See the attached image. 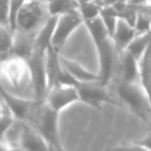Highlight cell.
<instances>
[{"label": "cell", "instance_id": "1", "mask_svg": "<svg viewBox=\"0 0 151 151\" xmlns=\"http://www.w3.org/2000/svg\"><path fill=\"white\" fill-rule=\"evenodd\" d=\"M86 25L97 51L99 60V82L101 85L107 86L113 75L114 65L116 59V47L112 40V36L107 31L103 23L101 16L96 19L85 21Z\"/></svg>", "mask_w": 151, "mask_h": 151}, {"label": "cell", "instance_id": "2", "mask_svg": "<svg viewBox=\"0 0 151 151\" xmlns=\"http://www.w3.org/2000/svg\"><path fill=\"white\" fill-rule=\"evenodd\" d=\"M59 112L55 111L46 101H37L27 122L31 124L48 143L50 150H61L58 136Z\"/></svg>", "mask_w": 151, "mask_h": 151}, {"label": "cell", "instance_id": "3", "mask_svg": "<svg viewBox=\"0 0 151 151\" xmlns=\"http://www.w3.org/2000/svg\"><path fill=\"white\" fill-rule=\"evenodd\" d=\"M120 101L145 123L151 121V103L140 82L128 83L121 81L117 88Z\"/></svg>", "mask_w": 151, "mask_h": 151}, {"label": "cell", "instance_id": "4", "mask_svg": "<svg viewBox=\"0 0 151 151\" xmlns=\"http://www.w3.org/2000/svg\"><path fill=\"white\" fill-rule=\"evenodd\" d=\"M50 17L46 0H27L18 16L16 30L36 34Z\"/></svg>", "mask_w": 151, "mask_h": 151}, {"label": "cell", "instance_id": "5", "mask_svg": "<svg viewBox=\"0 0 151 151\" xmlns=\"http://www.w3.org/2000/svg\"><path fill=\"white\" fill-rule=\"evenodd\" d=\"M46 53L42 51L33 50L29 57L25 59L26 65L29 70L31 86L33 88L34 99L44 101L48 92L46 71Z\"/></svg>", "mask_w": 151, "mask_h": 151}, {"label": "cell", "instance_id": "6", "mask_svg": "<svg viewBox=\"0 0 151 151\" xmlns=\"http://www.w3.org/2000/svg\"><path fill=\"white\" fill-rule=\"evenodd\" d=\"M78 93L80 101L95 108L97 110L103 109V104H111V105L122 107L121 103H118L113 99L107 89V86L101 85L99 81L88 83H81L78 87Z\"/></svg>", "mask_w": 151, "mask_h": 151}, {"label": "cell", "instance_id": "7", "mask_svg": "<svg viewBox=\"0 0 151 151\" xmlns=\"http://www.w3.org/2000/svg\"><path fill=\"white\" fill-rule=\"evenodd\" d=\"M82 24H84V20L82 19L79 12L67 13L58 16L52 36L53 48L61 51L71 33L78 29Z\"/></svg>", "mask_w": 151, "mask_h": 151}, {"label": "cell", "instance_id": "8", "mask_svg": "<svg viewBox=\"0 0 151 151\" xmlns=\"http://www.w3.org/2000/svg\"><path fill=\"white\" fill-rule=\"evenodd\" d=\"M45 101L52 109L60 113L65 108L80 101L78 89L73 86L55 85L48 90Z\"/></svg>", "mask_w": 151, "mask_h": 151}, {"label": "cell", "instance_id": "9", "mask_svg": "<svg viewBox=\"0 0 151 151\" xmlns=\"http://www.w3.org/2000/svg\"><path fill=\"white\" fill-rule=\"evenodd\" d=\"M19 149L24 150H50L48 143L42 134L27 121L24 120L21 136L19 140Z\"/></svg>", "mask_w": 151, "mask_h": 151}, {"label": "cell", "instance_id": "10", "mask_svg": "<svg viewBox=\"0 0 151 151\" xmlns=\"http://www.w3.org/2000/svg\"><path fill=\"white\" fill-rule=\"evenodd\" d=\"M136 35L137 32L134 26L129 25L126 21L119 18L115 32L112 36V40H113L117 52L125 51L127 46L130 44V42L136 37Z\"/></svg>", "mask_w": 151, "mask_h": 151}, {"label": "cell", "instance_id": "11", "mask_svg": "<svg viewBox=\"0 0 151 151\" xmlns=\"http://www.w3.org/2000/svg\"><path fill=\"white\" fill-rule=\"evenodd\" d=\"M61 68H62V63H61L60 51L56 50L51 46L46 53V71L48 90L51 87L56 85L57 77H58Z\"/></svg>", "mask_w": 151, "mask_h": 151}, {"label": "cell", "instance_id": "12", "mask_svg": "<svg viewBox=\"0 0 151 151\" xmlns=\"http://www.w3.org/2000/svg\"><path fill=\"white\" fill-rule=\"evenodd\" d=\"M121 81L123 82H140L139 60H137L127 51H123V57L121 61Z\"/></svg>", "mask_w": 151, "mask_h": 151}, {"label": "cell", "instance_id": "13", "mask_svg": "<svg viewBox=\"0 0 151 151\" xmlns=\"http://www.w3.org/2000/svg\"><path fill=\"white\" fill-rule=\"evenodd\" d=\"M139 68H140V83L151 103V42L143 56L139 60Z\"/></svg>", "mask_w": 151, "mask_h": 151}, {"label": "cell", "instance_id": "14", "mask_svg": "<svg viewBox=\"0 0 151 151\" xmlns=\"http://www.w3.org/2000/svg\"><path fill=\"white\" fill-rule=\"evenodd\" d=\"M61 63L62 65L67 69L69 73L73 76L76 80L80 83H88V82H94V81H99V75L91 73V71L87 70L86 68L80 65L76 61H71L67 58L61 56Z\"/></svg>", "mask_w": 151, "mask_h": 151}, {"label": "cell", "instance_id": "15", "mask_svg": "<svg viewBox=\"0 0 151 151\" xmlns=\"http://www.w3.org/2000/svg\"><path fill=\"white\" fill-rule=\"evenodd\" d=\"M46 2L49 13L52 17L79 12V2L77 0H46Z\"/></svg>", "mask_w": 151, "mask_h": 151}, {"label": "cell", "instance_id": "16", "mask_svg": "<svg viewBox=\"0 0 151 151\" xmlns=\"http://www.w3.org/2000/svg\"><path fill=\"white\" fill-rule=\"evenodd\" d=\"M151 42V34L150 31L147 33L137 34L136 37L130 42V44L127 46L125 51L129 52L137 60H140L143 56L146 49L148 48L149 44Z\"/></svg>", "mask_w": 151, "mask_h": 151}, {"label": "cell", "instance_id": "17", "mask_svg": "<svg viewBox=\"0 0 151 151\" xmlns=\"http://www.w3.org/2000/svg\"><path fill=\"white\" fill-rule=\"evenodd\" d=\"M13 37V32L11 29L0 24V58L2 61L11 56Z\"/></svg>", "mask_w": 151, "mask_h": 151}, {"label": "cell", "instance_id": "18", "mask_svg": "<svg viewBox=\"0 0 151 151\" xmlns=\"http://www.w3.org/2000/svg\"><path fill=\"white\" fill-rule=\"evenodd\" d=\"M78 11L84 22L90 21V20L96 19L101 16V6L95 0H89L86 2L80 3Z\"/></svg>", "mask_w": 151, "mask_h": 151}, {"label": "cell", "instance_id": "19", "mask_svg": "<svg viewBox=\"0 0 151 151\" xmlns=\"http://www.w3.org/2000/svg\"><path fill=\"white\" fill-rule=\"evenodd\" d=\"M16 116L13 112L9 110L5 104H3V110L0 114V140H2L5 132L9 130V128L16 121Z\"/></svg>", "mask_w": 151, "mask_h": 151}, {"label": "cell", "instance_id": "20", "mask_svg": "<svg viewBox=\"0 0 151 151\" xmlns=\"http://www.w3.org/2000/svg\"><path fill=\"white\" fill-rule=\"evenodd\" d=\"M27 0H11V6H9V29L14 32L17 29V19L21 9Z\"/></svg>", "mask_w": 151, "mask_h": 151}, {"label": "cell", "instance_id": "21", "mask_svg": "<svg viewBox=\"0 0 151 151\" xmlns=\"http://www.w3.org/2000/svg\"><path fill=\"white\" fill-rule=\"evenodd\" d=\"M9 6H11V0H0V24L9 28Z\"/></svg>", "mask_w": 151, "mask_h": 151}, {"label": "cell", "instance_id": "22", "mask_svg": "<svg viewBox=\"0 0 151 151\" xmlns=\"http://www.w3.org/2000/svg\"><path fill=\"white\" fill-rule=\"evenodd\" d=\"M132 149H140V150H151V132L147 134L144 138L138 141L129 143Z\"/></svg>", "mask_w": 151, "mask_h": 151}, {"label": "cell", "instance_id": "23", "mask_svg": "<svg viewBox=\"0 0 151 151\" xmlns=\"http://www.w3.org/2000/svg\"><path fill=\"white\" fill-rule=\"evenodd\" d=\"M95 1L103 7V6H108V5H115L120 0H95Z\"/></svg>", "mask_w": 151, "mask_h": 151}, {"label": "cell", "instance_id": "24", "mask_svg": "<svg viewBox=\"0 0 151 151\" xmlns=\"http://www.w3.org/2000/svg\"><path fill=\"white\" fill-rule=\"evenodd\" d=\"M144 2H151V0H130V3L134 4H142Z\"/></svg>", "mask_w": 151, "mask_h": 151}, {"label": "cell", "instance_id": "25", "mask_svg": "<svg viewBox=\"0 0 151 151\" xmlns=\"http://www.w3.org/2000/svg\"><path fill=\"white\" fill-rule=\"evenodd\" d=\"M77 1H78L79 4H80V3H82V2H86V1H89V0H77Z\"/></svg>", "mask_w": 151, "mask_h": 151}, {"label": "cell", "instance_id": "26", "mask_svg": "<svg viewBox=\"0 0 151 151\" xmlns=\"http://www.w3.org/2000/svg\"><path fill=\"white\" fill-rule=\"evenodd\" d=\"M2 110H3V106H2V107H0V114H1V112H2Z\"/></svg>", "mask_w": 151, "mask_h": 151}, {"label": "cell", "instance_id": "27", "mask_svg": "<svg viewBox=\"0 0 151 151\" xmlns=\"http://www.w3.org/2000/svg\"><path fill=\"white\" fill-rule=\"evenodd\" d=\"M0 59H1V58H0Z\"/></svg>", "mask_w": 151, "mask_h": 151}]
</instances>
